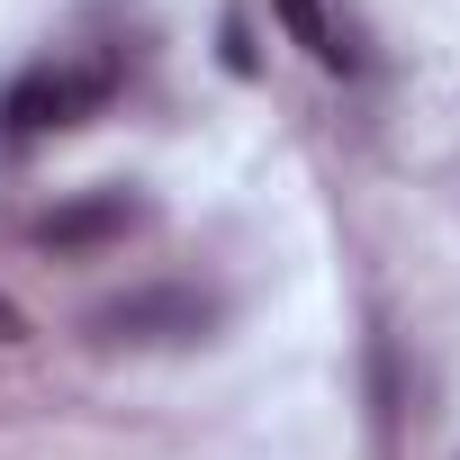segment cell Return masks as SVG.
I'll list each match as a JSON object with an SVG mask.
<instances>
[{
    "label": "cell",
    "instance_id": "4",
    "mask_svg": "<svg viewBox=\"0 0 460 460\" xmlns=\"http://www.w3.org/2000/svg\"><path fill=\"white\" fill-rule=\"evenodd\" d=\"M271 10H280V28L298 37V55H307V64H325V73H361L352 37L325 19V0H271Z\"/></svg>",
    "mask_w": 460,
    "mask_h": 460
},
{
    "label": "cell",
    "instance_id": "1",
    "mask_svg": "<svg viewBox=\"0 0 460 460\" xmlns=\"http://www.w3.org/2000/svg\"><path fill=\"white\" fill-rule=\"evenodd\" d=\"M82 334L109 343V352H181V343L217 334V289H199V280H145L127 298H100L82 316Z\"/></svg>",
    "mask_w": 460,
    "mask_h": 460
},
{
    "label": "cell",
    "instance_id": "5",
    "mask_svg": "<svg viewBox=\"0 0 460 460\" xmlns=\"http://www.w3.org/2000/svg\"><path fill=\"white\" fill-rule=\"evenodd\" d=\"M19 334H28V316H19L10 298H0V343H19Z\"/></svg>",
    "mask_w": 460,
    "mask_h": 460
},
{
    "label": "cell",
    "instance_id": "3",
    "mask_svg": "<svg viewBox=\"0 0 460 460\" xmlns=\"http://www.w3.org/2000/svg\"><path fill=\"white\" fill-rule=\"evenodd\" d=\"M145 226V199L136 190H82V199H64V208H46L37 217V244L46 253H109V244H127Z\"/></svg>",
    "mask_w": 460,
    "mask_h": 460
},
{
    "label": "cell",
    "instance_id": "2",
    "mask_svg": "<svg viewBox=\"0 0 460 460\" xmlns=\"http://www.w3.org/2000/svg\"><path fill=\"white\" fill-rule=\"evenodd\" d=\"M109 91H118V73H109V64H82V55L28 64L10 91H0V136H10V145H46V136H64V127L100 118V109H109Z\"/></svg>",
    "mask_w": 460,
    "mask_h": 460
}]
</instances>
